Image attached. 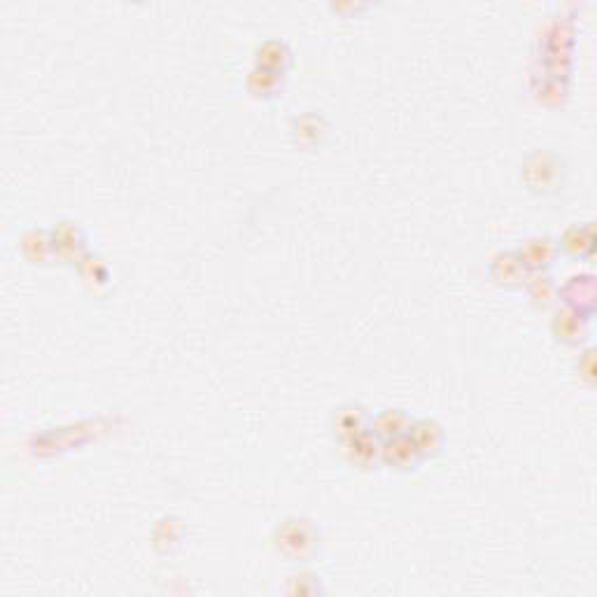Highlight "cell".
<instances>
[{
    "label": "cell",
    "instance_id": "obj_17",
    "mask_svg": "<svg viewBox=\"0 0 597 597\" xmlns=\"http://www.w3.org/2000/svg\"><path fill=\"white\" fill-rule=\"evenodd\" d=\"M287 89V75L271 73V70L252 66L245 75V91L255 98V101H278L285 96Z\"/></svg>",
    "mask_w": 597,
    "mask_h": 597
},
{
    "label": "cell",
    "instance_id": "obj_14",
    "mask_svg": "<svg viewBox=\"0 0 597 597\" xmlns=\"http://www.w3.org/2000/svg\"><path fill=\"white\" fill-rule=\"evenodd\" d=\"M409 439L423 460H437L446 451V430L434 418H413L409 427Z\"/></svg>",
    "mask_w": 597,
    "mask_h": 597
},
{
    "label": "cell",
    "instance_id": "obj_5",
    "mask_svg": "<svg viewBox=\"0 0 597 597\" xmlns=\"http://www.w3.org/2000/svg\"><path fill=\"white\" fill-rule=\"evenodd\" d=\"M49 231H52V241L59 264L77 269L82 259L91 252L89 236L87 231L82 229V224H77L75 220H59Z\"/></svg>",
    "mask_w": 597,
    "mask_h": 597
},
{
    "label": "cell",
    "instance_id": "obj_1",
    "mask_svg": "<svg viewBox=\"0 0 597 597\" xmlns=\"http://www.w3.org/2000/svg\"><path fill=\"white\" fill-rule=\"evenodd\" d=\"M273 551L292 565H311L320 558L325 537L320 525L306 516H287L273 528Z\"/></svg>",
    "mask_w": 597,
    "mask_h": 597
},
{
    "label": "cell",
    "instance_id": "obj_15",
    "mask_svg": "<svg viewBox=\"0 0 597 597\" xmlns=\"http://www.w3.org/2000/svg\"><path fill=\"white\" fill-rule=\"evenodd\" d=\"M597 248V234L593 222L586 224H572L567 227L558 238V250L560 257H570L574 262H586L595 255Z\"/></svg>",
    "mask_w": 597,
    "mask_h": 597
},
{
    "label": "cell",
    "instance_id": "obj_20",
    "mask_svg": "<svg viewBox=\"0 0 597 597\" xmlns=\"http://www.w3.org/2000/svg\"><path fill=\"white\" fill-rule=\"evenodd\" d=\"M285 595H294V597H318L325 595L327 588L322 584L320 574H315L311 570H306V565H301L299 570H294L290 577H287L285 586H283Z\"/></svg>",
    "mask_w": 597,
    "mask_h": 597
},
{
    "label": "cell",
    "instance_id": "obj_22",
    "mask_svg": "<svg viewBox=\"0 0 597 597\" xmlns=\"http://www.w3.org/2000/svg\"><path fill=\"white\" fill-rule=\"evenodd\" d=\"M577 376L581 383H586L588 388H593L595 385V350L593 348H584L579 353V360H577Z\"/></svg>",
    "mask_w": 597,
    "mask_h": 597
},
{
    "label": "cell",
    "instance_id": "obj_23",
    "mask_svg": "<svg viewBox=\"0 0 597 597\" xmlns=\"http://www.w3.org/2000/svg\"><path fill=\"white\" fill-rule=\"evenodd\" d=\"M369 7L371 5H364V3L362 5H341V3H336V5H329V10L336 12V14H348L350 12V14H355V17H357V14L367 12Z\"/></svg>",
    "mask_w": 597,
    "mask_h": 597
},
{
    "label": "cell",
    "instance_id": "obj_16",
    "mask_svg": "<svg viewBox=\"0 0 597 597\" xmlns=\"http://www.w3.org/2000/svg\"><path fill=\"white\" fill-rule=\"evenodd\" d=\"M523 292L537 311H553L560 306V283L551 276V271H532L525 280Z\"/></svg>",
    "mask_w": 597,
    "mask_h": 597
},
{
    "label": "cell",
    "instance_id": "obj_12",
    "mask_svg": "<svg viewBox=\"0 0 597 597\" xmlns=\"http://www.w3.org/2000/svg\"><path fill=\"white\" fill-rule=\"evenodd\" d=\"M17 248L21 257L26 259L31 266H40V269H49V266L59 264V257H56L52 231L42 227H31L26 229L24 234L19 236Z\"/></svg>",
    "mask_w": 597,
    "mask_h": 597
},
{
    "label": "cell",
    "instance_id": "obj_6",
    "mask_svg": "<svg viewBox=\"0 0 597 597\" xmlns=\"http://www.w3.org/2000/svg\"><path fill=\"white\" fill-rule=\"evenodd\" d=\"M371 411L360 402H343L336 406V409L329 413V437H332L336 444H346L357 434L369 430Z\"/></svg>",
    "mask_w": 597,
    "mask_h": 597
},
{
    "label": "cell",
    "instance_id": "obj_4",
    "mask_svg": "<svg viewBox=\"0 0 597 597\" xmlns=\"http://www.w3.org/2000/svg\"><path fill=\"white\" fill-rule=\"evenodd\" d=\"M549 329L553 341L560 343V346L581 350L593 336V318H588V315L579 311H572L567 306H556L553 308Z\"/></svg>",
    "mask_w": 597,
    "mask_h": 597
},
{
    "label": "cell",
    "instance_id": "obj_13",
    "mask_svg": "<svg viewBox=\"0 0 597 597\" xmlns=\"http://www.w3.org/2000/svg\"><path fill=\"white\" fill-rule=\"evenodd\" d=\"M423 455L418 453V448L413 446L409 434L404 437H395L383 441L381 448V465L388 467L390 472L395 474H413L418 472L420 465H423Z\"/></svg>",
    "mask_w": 597,
    "mask_h": 597
},
{
    "label": "cell",
    "instance_id": "obj_2",
    "mask_svg": "<svg viewBox=\"0 0 597 597\" xmlns=\"http://www.w3.org/2000/svg\"><path fill=\"white\" fill-rule=\"evenodd\" d=\"M521 182L539 199H553L570 185V164L553 150H532L521 161Z\"/></svg>",
    "mask_w": 597,
    "mask_h": 597
},
{
    "label": "cell",
    "instance_id": "obj_19",
    "mask_svg": "<svg viewBox=\"0 0 597 597\" xmlns=\"http://www.w3.org/2000/svg\"><path fill=\"white\" fill-rule=\"evenodd\" d=\"M413 423V416L404 409H383L378 411L376 416L369 420V432L374 434L376 439L388 441L395 437H404L409 434V427Z\"/></svg>",
    "mask_w": 597,
    "mask_h": 597
},
{
    "label": "cell",
    "instance_id": "obj_9",
    "mask_svg": "<svg viewBox=\"0 0 597 597\" xmlns=\"http://www.w3.org/2000/svg\"><path fill=\"white\" fill-rule=\"evenodd\" d=\"M341 458L348 467L357 469V472H374L381 467V448L383 441L376 439L369 430L357 434L346 444H341Z\"/></svg>",
    "mask_w": 597,
    "mask_h": 597
},
{
    "label": "cell",
    "instance_id": "obj_7",
    "mask_svg": "<svg viewBox=\"0 0 597 597\" xmlns=\"http://www.w3.org/2000/svg\"><path fill=\"white\" fill-rule=\"evenodd\" d=\"M528 276H530L528 266L521 262V257L516 255V250H500L490 257L488 278L490 283L502 287V290H509V292L523 290Z\"/></svg>",
    "mask_w": 597,
    "mask_h": 597
},
{
    "label": "cell",
    "instance_id": "obj_21",
    "mask_svg": "<svg viewBox=\"0 0 597 597\" xmlns=\"http://www.w3.org/2000/svg\"><path fill=\"white\" fill-rule=\"evenodd\" d=\"M75 271L80 273V278L84 280V285H87L89 290L98 292V290H105V287L110 285V278H112L110 266L101 255H96V252H89V255L82 259L80 266H77Z\"/></svg>",
    "mask_w": 597,
    "mask_h": 597
},
{
    "label": "cell",
    "instance_id": "obj_18",
    "mask_svg": "<svg viewBox=\"0 0 597 597\" xmlns=\"http://www.w3.org/2000/svg\"><path fill=\"white\" fill-rule=\"evenodd\" d=\"M255 66L271 70V73H278V75H287L290 73V68L294 66L292 47L280 38L262 40L255 47Z\"/></svg>",
    "mask_w": 597,
    "mask_h": 597
},
{
    "label": "cell",
    "instance_id": "obj_8",
    "mask_svg": "<svg viewBox=\"0 0 597 597\" xmlns=\"http://www.w3.org/2000/svg\"><path fill=\"white\" fill-rule=\"evenodd\" d=\"M560 306L593 318L597 313V285L593 273H577L560 285Z\"/></svg>",
    "mask_w": 597,
    "mask_h": 597
},
{
    "label": "cell",
    "instance_id": "obj_3",
    "mask_svg": "<svg viewBox=\"0 0 597 597\" xmlns=\"http://www.w3.org/2000/svg\"><path fill=\"white\" fill-rule=\"evenodd\" d=\"M332 140V122L322 112L306 110L290 119V143L299 152H318Z\"/></svg>",
    "mask_w": 597,
    "mask_h": 597
},
{
    "label": "cell",
    "instance_id": "obj_11",
    "mask_svg": "<svg viewBox=\"0 0 597 597\" xmlns=\"http://www.w3.org/2000/svg\"><path fill=\"white\" fill-rule=\"evenodd\" d=\"M187 523L185 518L180 516H161L157 523H154V528L150 532V544L157 556L161 558H168V556H175L182 546L187 542Z\"/></svg>",
    "mask_w": 597,
    "mask_h": 597
},
{
    "label": "cell",
    "instance_id": "obj_10",
    "mask_svg": "<svg viewBox=\"0 0 597 597\" xmlns=\"http://www.w3.org/2000/svg\"><path fill=\"white\" fill-rule=\"evenodd\" d=\"M516 255L521 257V262L528 266V271H551L553 266L560 262V250L556 238L546 234H535L523 238L516 245Z\"/></svg>",
    "mask_w": 597,
    "mask_h": 597
}]
</instances>
